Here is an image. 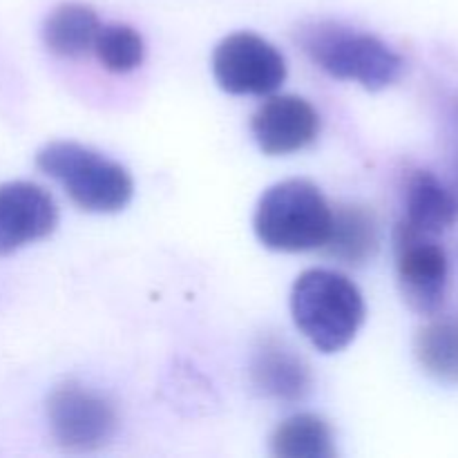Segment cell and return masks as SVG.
<instances>
[{"mask_svg": "<svg viewBox=\"0 0 458 458\" xmlns=\"http://www.w3.org/2000/svg\"><path fill=\"white\" fill-rule=\"evenodd\" d=\"M213 76L228 94L268 97L284 83L286 61L262 36L237 31L215 47Z\"/></svg>", "mask_w": 458, "mask_h": 458, "instance_id": "8992f818", "label": "cell"}, {"mask_svg": "<svg viewBox=\"0 0 458 458\" xmlns=\"http://www.w3.org/2000/svg\"><path fill=\"white\" fill-rule=\"evenodd\" d=\"M322 250L349 267H362L378 250V224L365 206H340Z\"/></svg>", "mask_w": 458, "mask_h": 458, "instance_id": "7c38bea8", "label": "cell"}, {"mask_svg": "<svg viewBox=\"0 0 458 458\" xmlns=\"http://www.w3.org/2000/svg\"><path fill=\"white\" fill-rule=\"evenodd\" d=\"M298 43L327 74L334 79L356 81L369 92L389 88L405 72L403 56L385 40L338 22H316L302 27Z\"/></svg>", "mask_w": 458, "mask_h": 458, "instance_id": "7a4b0ae2", "label": "cell"}, {"mask_svg": "<svg viewBox=\"0 0 458 458\" xmlns=\"http://www.w3.org/2000/svg\"><path fill=\"white\" fill-rule=\"evenodd\" d=\"M291 316L318 352L338 353L358 335L367 307L360 289L347 276L309 268L291 289Z\"/></svg>", "mask_w": 458, "mask_h": 458, "instance_id": "6da1fadb", "label": "cell"}, {"mask_svg": "<svg viewBox=\"0 0 458 458\" xmlns=\"http://www.w3.org/2000/svg\"><path fill=\"white\" fill-rule=\"evenodd\" d=\"M36 165L61 182L70 199L88 213H119L132 199L134 183L128 170L81 143H47L36 155Z\"/></svg>", "mask_w": 458, "mask_h": 458, "instance_id": "277c9868", "label": "cell"}, {"mask_svg": "<svg viewBox=\"0 0 458 458\" xmlns=\"http://www.w3.org/2000/svg\"><path fill=\"white\" fill-rule=\"evenodd\" d=\"M250 378L255 389L280 403H300L311 392L309 365L286 344L268 338L255 349L250 362Z\"/></svg>", "mask_w": 458, "mask_h": 458, "instance_id": "30bf717a", "label": "cell"}, {"mask_svg": "<svg viewBox=\"0 0 458 458\" xmlns=\"http://www.w3.org/2000/svg\"><path fill=\"white\" fill-rule=\"evenodd\" d=\"M58 208L45 188L30 182L0 183V255L52 235Z\"/></svg>", "mask_w": 458, "mask_h": 458, "instance_id": "9c48e42d", "label": "cell"}, {"mask_svg": "<svg viewBox=\"0 0 458 458\" xmlns=\"http://www.w3.org/2000/svg\"><path fill=\"white\" fill-rule=\"evenodd\" d=\"M334 222V208L320 188L307 179H286L268 188L255 208L253 228L267 249L302 253L322 249Z\"/></svg>", "mask_w": 458, "mask_h": 458, "instance_id": "3957f363", "label": "cell"}, {"mask_svg": "<svg viewBox=\"0 0 458 458\" xmlns=\"http://www.w3.org/2000/svg\"><path fill=\"white\" fill-rule=\"evenodd\" d=\"M250 132L264 155H293L311 146L320 134V114L295 94L271 97L250 119Z\"/></svg>", "mask_w": 458, "mask_h": 458, "instance_id": "ba28073f", "label": "cell"}, {"mask_svg": "<svg viewBox=\"0 0 458 458\" xmlns=\"http://www.w3.org/2000/svg\"><path fill=\"white\" fill-rule=\"evenodd\" d=\"M458 217V201L450 186L434 173L416 170L405 188V219L425 235H438L447 231Z\"/></svg>", "mask_w": 458, "mask_h": 458, "instance_id": "8fae6325", "label": "cell"}, {"mask_svg": "<svg viewBox=\"0 0 458 458\" xmlns=\"http://www.w3.org/2000/svg\"><path fill=\"white\" fill-rule=\"evenodd\" d=\"M394 242L403 300L420 316H437L445 302L450 280L447 253L432 235H425L405 222L396 226Z\"/></svg>", "mask_w": 458, "mask_h": 458, "instance_id": "52a82bcc", "label": "cell"}, {"mask_svg": "<svg viewBox=\"0 0 458 458\" xmlns=\"http://www.w3.org/2000/svg\"><path fill=\"white\" fill-rule=\"evenodd\" d=\"M414 353L425 374L458 385V316L434 318L416 334Z\"/></svg>", "mask_w": 458, "mask_h": 458, "instance_id": "5bb4252c", "label": "cell"}, {"mask_svg": "<svg viewBox=\"0 0 458 458\" xmlns=\"http://www.w3.org/2000/svg\"><path fill=\"white\" fill-rule=\"evenodd\" d=\"M452 170H454V183L450 188L458 201V107L452 116Z\"/></svg>", "mask_w": 458, "mask_h": 458, "instance_id": "e0dca14e", "label": "cell"}, {"mask_svg": "<svg viewBox=\"0 0 458 458\" xmlns=\"http://www.w3.org/2000/svg\"><path fill=\"white\" fill-rule=\"evenodd\" d=\"M47 420L54 441L67 452L101 450L119 429V414L110 398L76 383L54 389Z\"/></svg>", "mask_w": 458, "mask_h": 458, "instance_id": "5b68a950", "label": "cell"}, {"mask_svg": "<svg viewBox=\"0 0 458 458\" xmlns=\"http://www.w3.org/2000/svg\"><path fill=\"white\" fill-rule=\"evenodd\" d=\"M101 21L88 4L65 3L58 4L43 25L45 47L63 58H76L94 47Z\"/></svg>", "mask_w": 458, "mask_h": 458, "instance_id": "4fadbf2b", "label": "cell"}, {"mask_svg": "<svg viewBox=\"0 0 458 458\" xmlns=\"http://www.w3.org/2000/svg\"><path fill=\"white\" fill-rule=\"evenodd\" d=\"M271 452L280 458H334V432L316 414H298L276 428Z\"/></svg>", "mask_w": 458, "mask_h": 458, "instance_id": "9a60e30c", "label": "cell"}, {"mask_svg": "<svg viewBox=\"0 0 458 458\" xmlns=\"http://www.w3.org/2000/svg\"><path fill=\"white\" fill-rule=\"evenodd\" d=\"M94 54L107 72L125 74L137 70L146 56V45L141 34L128 25H101L97 40H94Z\"/></svg>", "mask_w": 458, "mask_h": 458, "instance_id": "2e32d148", "label": "cell"}]
</instances>
